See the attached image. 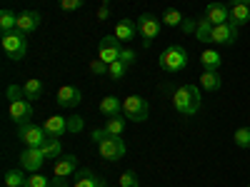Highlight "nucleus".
<instances>
[{"mask_svg":"<svg viewBox=\"0 0 250 187\" xmlns=\"http://www.w3.org/2000/svg\"><path fill=\"white\" fill-rule=\"evenodd\" d=\"M123 112V102L115 97V95H108V97H103L100 100V115H105V117H113Z\"/></svg>","mask_w":250,"mask_h":187,"instance_id":"412c9836","label":"nucleus"},{"mask_svg":"<svg viewBox=\"0 0 250 187\" xmlns=\"http://www.w3.org/2000/svg\"><path fill=\"white\" fill-rule=\"evenodd\" d=\"M98 152L103 160H108V162H118L123 155H125V142L120 140V135H108L105 140H103L98 145Z\"/></svg>","mask_w":250,"mask_h":187,"instance_id":"6e6552de","label":"nucleus"},{"mask_svg":"<svg viewBox=\"0 0 250 187\" xmlns=\"http://www.w3.org/2000/svg\"><path fill=\"white\" fill-rule=\"evenodd\" d=\"M103 128H105L108 135H123V132H125V115H113V117H108Z\"/></svg>","mask_w":250,"mask_h":187,"instance_id":"5701e85b","label":"nucleus"},{"mask_svg":"<svg viewBox=\"0 0 250 187\" xmlns=\"http://www.w3.org/2000/svg\"><path fill=\"white\" fill-rule=\"evenodd\" d=\"M200 62H203L205 68L218 70L220 62H223V57H220V53H215V50H205V53H200Z\"/></svg>","mask_w":250,"mask_h":187,"instance_id":"c85d7f7f","label":"nucleus"},{"mask_svg":"<svg viewBox=\"0 0 250 187\" xmlns=\"http://www.w3.org/2000/svg\"><path fill=\"white\" fill-rule=\"evenodd\" d=\"M195 37L200 40V43H213V23L210 20H198V25H195Z\"/></svg>","mask_w":250,"mask_h":187,"instance_id":"4be33fe9","label":"nucleus"},{"mask_svg":"<svg viewBox=\"0 0 250 187\" xmlns=\"http://www.w3.org/2000/svg\"><path fill=\"white\" fill-rule=\"evenodd\" d=\"M75 187H108V185H105V180L93 175L90 170H80L78 177H75Z\"/></svg>","mask_w":250,"mask_h":187,"instance_id":"aec40b11","label":"nucleus"},{"mask_svg":"<svg viewBox=\"0 0 250 187\" xmlns=\"http://www.w3.org/2000/svg\"><path fill=\"white\" fill-rule=\"evenodd\" d=\"M5 97H8V102L25 100V90L20 88V85H8V90H5Z\"/></svg>","mask_w":250,"mask_h":187,"instance_id":"473e14b6","label":"nucleus"},{"mask_svg":"<svg viewBox=\"0 0 250 187\" xmlns=\"http://www.w3.org/2000/svg\"><path fill=\"white\" fill-rule=\"evenodd\" d=\"M238 40V25H233L230 20L223 25H213V43L218 45H233Z\"/></svg>","mask_w":250,"mask_h":187,"instance_id":"ddd939ff","label":"nucleus"},{"mask_svg":"<svg viewBox=\"0 0 250 187\" xmlns=\"http://www.w3.org/2000/svg\"><path fill=\"white\" fill-rule=\"evenodd\" d=\"M25 187H53V180H48L45 175L30 172V175H28V182H25Z\"/></svg>","mask_w":250,"mask_h":187,"instance_id":"7c9ffc66","label":"nucleus"},{"mask_svg":"<svg viewBox=\"0 0 250 187\" xmlns=\"http://www.w3.org/2000/svg\"><path fill=\"white\" fill-rule=\"evenodd\" d=\"M90 70H93L95 75H105V73L110 70V65H108L105 60H100V57H98V60H93V62H90Z\"/></svg>","mask_w":250,"mask_h":187,"instance_id":"c9c22d12","label":"nucleus"},{"mask_svg":"<svg viewBox=\"0 0 250 187\" xmlns=\"http://www.w3.org/2000/svg\"><path fill=\"white\" fill-rule=\"evenodd\" d=\"M195 25H198V23H193V20H183L180 28H183L185 33H195Z\"/></svg>","mask_w":250,"mask_h":187,"instance_id":"ea45409f","label":"nucleus"},{"mask_svg":"<svg viewBox=\"0 0 250 187\" xmlns=\"http://www.w3.org/2000/svg\"><path fill=\"white\" fill-rule=\"evenodd\" d=\"M80 100H83V95H80V90H78L75 85H62V88L58 90V95H55L58 108H65V110L78 108V105H80Z\"/></svg>","mask_w":250,"mask_h":187,"instance_id":"9b49d317","label":"nucleus"},{"mask_svg":"<svg viewBox=\"0 0 250 187\" xmlns=\"http://www.w3.org/2000/svg\"><path fill=\"white\" fill-rule=\"evenodd\" d=\"M203 18L210 20L213 25H223V23H228V18H230V8L223 5V3H210V5L205 8V15Z\"/></svg>","mask_w":250,"mask_h":187,"instance_id":"2eb2a0df","label":"nucleus"},{"mask_svg":"<svg viewBox=\"0 0 250 187\" xmlns=\"http://www.w3.org/2000/svg\"><path fill=\"white\" fill-rule=\"evenodd\" d=\"M138 33V23L130 18H123L118 20V25H115V37L120 40V43H128V40H133Z\"/></svg>","mask_w":250,"mask_h":187,"instance_id":"dca6fc26","label":"nucleus"},{"mask_svg":"<svg viewBox=\"0 0 250 187\" xmlns=\"http://www.w3.org/2000/svg\"><path fill=\"white\" fill-rule=\"evenodd\" d=\"M123 115H125V120L145 122L148 120V100L140 95H128L123 100Z\"/></svg>","mask_w":250,"mask_h":187,"instance_id":"39448f33","label":"nucleus"},{"mask_svg":"<svg viewBox=\"0 0 250 187\" xmlns=\"http://www.w3.org/2000/svg\"><path fill=\"white\" fill-rule=\"evenodd\" d=\"M120 60L128 62V65H133V62H135V53H133V50H123V53H120Z\"/></svg>","mask_w":250,"mask_h":187,"instance_id":"58836bf2","label":"nucleus"},{"mask_svg":"<svg viewBox=\"0 0 250 187\" xmlns=\"http://www.w3.org/2000/svg\"><path fill=\"white\" fill-rule=\"evenodd\" d=\"M10 120H13L15 125H28V122H33V102H30V100L10 102Z\"/></svg>","mask_w":250,"mask_h":187,"instance_id":"f8f14e48","label":"nucleus"},{"mask_svg":"<svg viewBox=\"0 0 250 187\" xmlns=\"http://www.w3.org/2000/svg\"><path fill=\"white\" fill-rule=\"evenodd\" d=\"M235 145H238V148H250V125H248V128L235 130Z\"/></svg>","mask_w":250,"mask_h":187,"instance_id":"2f4dec72","label":"nucleus"},{"mask_svg":"<svg viewBox=\"0 0 250 187\" xmlns=\"http://www.w3.org/2000/svg\"><path fill=\"white\" fill-rule=\"evenodd\" d=\"M83 5H85V0H60V8H62V10H68V13L80 10Z\"/></svg>","mask_w":250,"mask_h":187,"instance_id":"e433bc0d","label":"nucleus"},{"mask_svg":"<svg viewBox=\"0 0 250 187\" xmlns=\"http://www.w3.org/2000/svg\"><path fill=\"white\" fill-rule=\"evenodd\" d=\"M135 23H138V33L143 35L145 48H148V45L153 43V37L160 35V23H163V20H158L153 13H143V15H138Z\"/></svg>","mask_w":250,"mask_h":187,"instance_id":"0eeeda50","label":"nucleus"},{"mask_svg":"<svg viewBox=\"0 0 250 187\" xmlns=\"http://www.w3.org/2000/svg\"><path fill=\"white\" fill-rule=\"evenodd\" d=\"M0 45H3V50L10 60H23L28 53V37H25V33H20L15 28V30H8L0 35Z\"/></svg>","mask_w":250,"mask_h":187,"instance_id":"f03ea898","label":"nucleus"},{"mask_svg":"<svg viewBox=\"0 0 250 187\" xmlns=\"http://www.w3.org/2000/svg\"><path fill=\"white\" fill-rule=\"evenodd\" d=\"M75 157L62 155L53 162V187H68V177L75 175Z\"/></svg>","mask_w":250,"mask_h":187,"instance_id":"423d86ee","label":"nucleus"},{"mask_svg":"<svg viewBox=\"0 0 250 187\" xmlns=\"http://www.w3.org/2000/svg\"><path fill=\"white\" fill-rule=\"evenodd\" d=\"M43 152H45V160H58L60 157V152H62V145H60V140L58 137H50L45 145H43Z\"/></svg>","mask_w":250,"mask_h":187,"instance_id":"a878e982","label":"nucleus"},{"mask_svg":"<svg viewBox=\"0 0 250 187\" xmlns=\"http://www.w3.org/2000/svg\"><path fill=\"white\" fill-rule=\"evenodd\" d=\"M138 175L133 172V170H128V172H123L120 175V187H138Z\"/></svg>","mask_w":250,"mask_h":187,"instance_id":"72a5a7b5","label":"nucleus"},{"mask_svg":"<svg viewBox=\"0 0 250 187\" xmlns=\"http://www.w3.org/2000/svg\"><path fill=\"white\" fill-rule=\"evenodd\" d=\"M188 65V53L183 45H170L160 53V68L165 73H180Z\"/></svg>","mask_w":250,"mask_h":187,"instance_id":"7ed1b4c3","label":"nucleus"},{"mask_svg":"<svg viewBox=\"0 0 250 187\" xmlns=\"http://www.w3.org/2000/svg\"><path fill=\"white\" fill-rule=\"evenodd\" d=\"M120 53H123V48H120V40H118L115 35H105V37L100 40V45H98V57L105 60L108 65L120 57Z\"/></svg>","mask_w":250,"mask_h":187,"instance_id":"9d476101","label":"nucleus"},{"mask_svg":"<svg viewBox=\"0 0 250 187\" xmlns=\"http://www.w3.org/2000/svg\"><path fill=\"white\" fill-rule=\"evenodd\" d=\"M248 187H250V185H248Z\"/></svg>","mask_w":250,"mask_h":187,"instance_id":"c03bdc74","label":"nucleus"},{"mask_svg":"<svg viewBox=\"0 0 250 187\" xmlns=\"http://www.w3.org/2000/svg\"><path fill=\"white\" fill-rule=\"evenodd\" d=\"M40 25V13L38 10H23V13H18V30L20 33H35V28Z\"/></svg>","mask_w":250,"mask_h":187,"instance_id":"4468645a","label":"nucleus"},{"mask_svg":"<svg viewBox=\"0 0 250 187\" xmlns=\"http://www.w3.org/2000/svg\"><path fill=\"white\" fill-rule=\"evenodd\" d=\"M108 18H110V8L103 5V8L98 10V20H108Z\"/></svg>","mask_w":250,"mask_h":187,"instance_id":"a19ab883","label":"nucleus"},{"mask_svg":"<svg viewBox=\"0 0 250 187\" xmlns=\"http://www.w3.org/2000/svg\"><path fill=\"white\" fill-rule=\"evenodd\" d=\"M108 3H110V0H103V5H108Z\"/></svg>","mask_w":250,"mask_h":187,"instance_id":"37998d69","label":"nucleus"},{"mask_svg":"<svg viewBox=\"0 0 250 187\" xmlns=\"http://www.w3.org/2000/svg\"><path fill=\"white\" fill-rule=\"evenodd\" d=\"M173 105L180 115H195L200 110V90L195 85H183L173 95Z\"/></svg>","mask_w":250,"mask_h":187,"instance_id":"f257e3e1","label":"nucleus"},{"mask_svg":"<svg viewBox=\"0 0 250 187\" xmlns=\"http://www.w3.org/2000/svg\"><path fill=\"white\" fill-rule=\"evenodd\" d=\"M130 70V65H128V62H123L120 57L115 60V62H110V70H108V75L113 77V80H120L125 73H128Z\"/></svg>","mask_w":250,"mask_h":187,"instance_id":"c756f323","label":"nucleus"},{"mask_svg":"<svg viewBox=\"0 0 250 187\" xmlns=\"http://www.w3.org/2000/svg\"><path fill=\"white\" fill-rule=\"evenodd\" d=\"M43 162H45L43 148H25L23 152H20V168H23L25 172H40Z\"/></svg>","mask_w":250,"mask_h":187,"instance_id":"1a4fd4ad","label":"nucleus"},{"mask_svg":"<svg viewBox=\"0 0 250 187\" xmlns=\"http://www.w3.org/2000/svg\"><path fill=\"white\" fill-rule=\"evenodd\" d=\"M18 137H20V142H25V148H43L50 140V135L45 132L43 125H35V122L18 125Z\"/></svg>","mask_w":250,"mask_h":187,"instance_id":"20e7f679","label":"nucleus"},{"mask_svg":"<svg viewBox=\"0 0 250 187\" xmlns=\"http://www.w3.org/2000/svg\"><path fill=\"white\" fill-rule=\"evenodd\" d=\"M228 3H230V5H235V3H248V5H250V0H228Z\"/></svg>","mask_w":250,"mask_h":187,"instance_id":"79ce46f5","label":"nucleus"},{"mask_svg":"<svg viewBox=\"0 0 250 187\" xmlns=\"http://www.w3.org/2000/svg\"><path fill=\"white\" fill-rule=\"evenodd\" d=\"M23 90H25V100L33 102V100H38L40 95H43V82L33 77V80H28L25 85H23Z\"/></svg>","mask_w":250,"mask_h":187,"instance_id":"bb28decb","label":"nucleus"},{"mask_svg":"<svg viewBox=\"0 0 250 187\" xmlns=\"http://www.w3.org/2000/svg\"><path fill=\"white\" fill-rule=\"evenodd\" d=\"M230 20L233 25H248L250 23V5L248 3H235V5H230Z\"/></svg>","mask_w":250,"mask_h":187,"instance_id":"a211bd4d","label":"nucleus"},{"mask_svg":"<svg viewBox=\"0 0 250 187\" xmlns=\"http://www.w3.org/2000/svg\"><path fill=\"white\" fill-rule=\"evenodd\" d=\"M248 125H250V122H248Z\"/></svg>","mask_w":250,"mask_h":187,"instance_id":"a18cd8bd","label":"nucleus"},{"mask_svg":"<svg viewBox=\"0 0 250 187\" xmlns=\"http://www.w3.org/2000/svg\"><path fill=\"white\" fill-rule=\"evenodd\" d=\"M160 20H163V23L165 25H170V28H178V25H183V13L180 10H175V8H168V10H165L163 15H160Z\"/></svg>","mask_w":250,"mask_h":187,"instance_id":"cd10ccee","label":"nucleus"},{"mask_svg":"<svg viewBox=\"0 0 250 187\" xmlns=\"http://www.w3.org/2000/svg\"><path fill=\"white\" fill-rule=\"evenodd\" d=\"M80 130H83V117H80V115H70V117H68V132L78 135Z\"/></svg>","mask_w":250,"mask_h":187,"instance_id":"f704fd0d","label":"nucleus"},{"mask_svg":"<svg viewBox=\"0 0 250 187\" xmlns=\"http://www.w3.org/2000/svg\"><path fill=\"white\" fill-rule=\"evenodd\" d=\"M200 85H203V90H208V93H215V90H220L223 80H220L218 70H213V68H205V70H203V75H200Z\"/></svg>","mask_w":250,"mask_h":187,"instance_id":"6ab92c4d","label":"nucleus"},{"mask_svg":"<svg viewBox=\"0 0 250 187\" xmlns=\"http://www.w3.org/2000/svg\"><path fill=\"white\" fill-rule=\"evenodd\" d=\"M43 128L50 137H58L62 132H68V117H62V115H50L45 122H43Z\"/></svg>","mask_w":250,"mask_h":187,"instance_id":"f3484780","label":"nucleus"},{"mask_svg":"<svg viewBox=\"0 0 250 187\" xmlns=\"http://www.w3.org/2000/svg\"><path fill=\"white\" fill-rule=\"evenodd\" d=\"M28 175L25 170H8L5 172V187H25Z\"/></svg>","mask_w":250,"mask_h":187,"instance_id":"b1692460","label":"nucleus"},{"mask_svg":"<svg viewBox=\"0 0 250 187\" xmlns=\"http://www.w3.org/2000/svg\"><path fill=\"white\" fill-rule=\"evenodd\" d=\"M18 25V15L13 10H0V33H8V30H15Z\"/></svg>","mask_w":250,"mask_h":187,"instance_id":"393cba45","label":"nucleus"},{"mask_svg":"<svg viewBox=\"0 0 250 187\" xmlns=\"http://www.w3.org/2000/svg\"><path fill=\"white\" fill-rule=\"evenodd\" d=\"M108 137V132H105V128H98V130H93V135H90V140L95 142V145H100L103 140Z\"/></svg>","mask_w":250,"mask_h":187,"instance_id":"4c0bfd02","label":"nucleus"}]
</instances>
